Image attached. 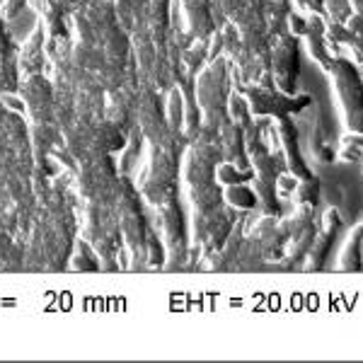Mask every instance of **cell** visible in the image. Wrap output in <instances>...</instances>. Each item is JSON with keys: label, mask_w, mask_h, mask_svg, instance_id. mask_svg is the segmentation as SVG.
<instances>
[{"label": "cell", "mask_w": 363, "mask_h": 363, "mask_svg": "<svg viewBox=\"0 0 363 363\" xmlns=\"http://www.w3.org/2000/svg\"><path fill=\"white\" fill-rule=\"evenodd\" d=\"M327 73L335 78L339 99L347 112L349 131L363 133V78L359 68L344 56H332L327 63Z\"/></svg>", "instance_id": "6da1fadb"}, {"label": "cell", "mask_w": 363, "mask_h": 363, "mask_svg": "<svg viewBox=\"0 0 363 363\" xmlns=\"http://www.w3.org/2000/svg\"><path fill=\"white\" fill-rule=\"evenodd\" d=\"M269 70L274 85L281 92H296V80L301 75V44L294 32H281L269 49Z\"/></svg>", "instance_id": "7a4b0ae2"}, {"label": "cell", "mask_w": 363, "mask_h": 363, "mask_svg": "<svg viewBox=\"0 0 363 363\" xmlns=\"http://www.w3.org/2000/svg\"><path fill=\"white\" fill-rule=\"evenodd\" d=\"M245 99H247L250 114H272L281 119V116L298 114L313 104L310 95H289L281 92L274 85H257L245 90Z\"/></svg>", "instance_id": "3957f363"}, {"label": "cell", "mask_w": 363, "mask_h": 363, "mask_svg": "<svg viewBox=\"0 0 363 363\" xmlns=\"http://www.w3.org/2000/svg\"><path fill=\"white\" fill-rule=\"evenodd\" d=\"M342 225L344 223H342V216H339V211L337 208H327L325 216H322V225L318 228L313 245H310V250H308V257H306L308 267L306 269H310V272H318V269L325 267L327 255H330V250H332V242L337 240V233H339V228H342Z\"/></svg>", "instance_id": "277c9868"}, {"label": "cell", "mask_w": 363, "mask_h": 363, "mask_svg": "<svg viewBox=\"0 0 363 363\" xmlns=\"http://www.w3.org/2000/svg\"><path fill=\"white\" fill-rule=\"evenodd\" d=\"M363 220L359 225L354 228V233H351V238L347 240V247L342 252V259H339V264H342L344 272H361L363 269V259H361V247H363Z\"/></svg>", "instance_id": "5b68a950"}, {"label": "cell", "mask_w": 363, "mask_h": 363, "mask_svg": "<svg viewBox=\"0 0 363 363\" xmlns=\"http://www.w3.org/2000/svg\"><path fill=\"white\" fill-rule=\"evenodd\" d=\"M294 194L298 206H315L320 196V179L315 174H310L308 179H301V184L296 186Z\"/></svg>", "instance_id": "8992f818"}, {"label": "cell", "mask_w": 363, "mask_h": 363, "mask_svg": "<svg viewBox=\"0 0 363 363\" xmlns=\"http://www.w3.org/2000/svg\"><path fill=\"white\" fill-rule=\"evenodd\" d=\"M225 199L230 206H238V208H255V203H257V194L250 189V186H242V184L228 186Z\"/></svg>", "instance_id": "52a82bcc"}, {"label": "cell", "mask_w": 363, "mask_h": 363, "mask_svg": "<svg viewBox=\"0 0 363 363\" xmlns=\"http://www.w3.org/2000/svg\"><path fill=\"white\" fill-rule=\"evenodd\" d=\"M342 145H344L342 157H347L349 162H359L363 157V133L349 131V136H344Z\"/></svg>", "instance_id": "ba28073f"}, {"label": "cell", "mask_w": 363, "mask_h": 363, "mask_svg": "<svg viewBox=\"0 0 363 363\" xmlns=\"http://www.w3.org/2000/svg\"><path fill=\"white\" fill-rule=\"evenodd\" d=\"M306 13H315V15H325V0H296Z\"/></svg>", "instance_id": "9c48e42d"}]
</instances>
